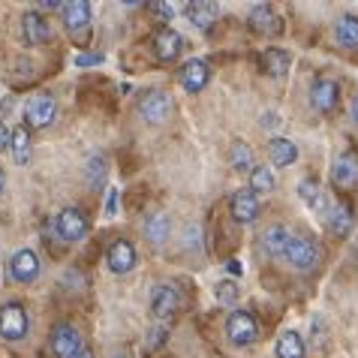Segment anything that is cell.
Returning <instances> with one entry per match:
<instances>
[{
	"mask_svg": "<svg viewBox=\"0 0 358 358\" xmlns=\"http://www.w3.org/2000/svg\"><path fill=\"white\" fill-rule=\"evenodd\" d=\"M3 184H6V175H3V169H0V193H3Z\"/></svg>",
	"mask_w": 358,
	"mask_h": 358,
	"instance_id": "obj_41",
	"label": "cell"
},
{
	"mask_svg": "<svg viewBox=\"0 0 358 358\" xmlns=\"http://www.w3.org/2000/svg\"><path fill=\"white\" fill-rule=\"evenodd\" d=\"M247 24H250V31L259 34V36H280L283 34V18L268 3H256L250 9V15H247Z\"/></svg>",
	"mask_w": 358,
	"mask_h": 358,
	"instance_id": "obj_8",
	"label": "cell"
},
{
	"mask_svg": "<svg viewBox=\"0 0 358 358\" xmlns=\"http://www.w3.org/2000/svg\"><path fill=\"white\" fill-rule=\"evenodd\" d=\"M259 64H262V73L265 76H271V78H283L286 73H289V66H292V55L286 52V48H265L262 57H259Z\"/></svg>",
	"mask_w": 358,
	"mask_h": 358,
	"instance_id": "obj_18",
	"label": "cell"
},
{
	"mask_svg": "<svg viewBox=\"0 0 358 358\" xmlns=\"http://www.w3.org/2000/svg\"><path fill=\"white\" fill-rule=\"evenodd\" d=\"M310 103H313L316 112L331 115L337 108V103H341V85H337L334 78H320V82H313Z\"/></svg>",
	"mask_w": 358,
	"mask_h": 358,
	"instance_id": "obj_11",
	"label": "cell"
},
{
	"mask_svg": "<svg viewBox=\"0 0 358 358\" xmlns=\"http://www.w3.org/2000/svg\"><path fill=\"white\" fill-rule=\"evenodd\" d=\"M184 52V39L178 31H172V27H163V31H157L154 34V55H157V61H163V64H172L178 61Z\"/></svg>",
	"mask_w": 358,
	"mask_h": 358,
	"instance_id": "obj_12",
	"label": "cell"
},
{
	"mask_svg": "<svg viewBox=\"0 0 358 358\" xmlns=\"http://www.w3.org/2000/svg\"><path fill=\"white\" fill-rule=\"evenodd\" d=\"M138 115H142L145 124H163L172 115V96L160 87H151V91L138 96Z\"/></svg>",
	"mask_w": 358,
	"mask_h": 358,
	"instance_id": "obj_5",
	"label": "cell"
},
{
	"mask_svg": "<svg viewBox=\"0 0 358 358\" xmlns=\"http://www.w3.org/2000/svg\"><path fill=\"white\" fill-rule=\"evenodd\" d=\"M27 331H31V316H27V310L22 304H6L0 307V337L9 343H18L24 341Z\"/></svg>",
	"mask_w": 358,
	"mask_h": 358,
	"instance_id": "obj_3",
	"label": "cell"
},
{
	"mask_svg": "<svg viewBox=\"0 0 358 358\" xmlns=\"http://www.w3.org/2000/svg\"><path fill=\"white\" fill-rule=\"evenodd\" d=\"M9 274H13L15 283H34L39 277V259L34 250H18L9 259Z\"/></svg>",
	"mask_w": 358,
	"mask_h": 358,
	"instance_id": "obj_13",
	"label": "cell"
},
{
	"mask_svg": "<svg viewBox=\"0 0 358 358\" xmlns=\"http://www.w3.org/2000/svg\"><path fill=\"white\" fill-rule=\"evenodd\" d=\"M289 241H292V232L286 226H268L262 238H259V244H262V250L268 256H274V259H280V256H286V250H289Z\"/></svg>",
	"mask_w": 358,
	"mask_h": 358,
	"instance_id": "obj_15",
	"label": "cell"
},
{
	"mask_svg": "<svg viewBox=\"0 0 358 358\" xmlns=\"http://www.w3.org/2000/svg\"><path fill=\"white\" fill-rule=\"evenodd\" d=\"M274 190V172L268 166H253L250 172V193H271Z\"/></svg>",
	"mask_w": 358,
	"mask_h": 358,
	"instance_id": "obj_30",
	"label": "cell"
},
{
	"mask_svg": "<svg viewBox=\"0 0 358 358\" xmlns=\"http://www.w3.org/2000/svg\"><path fill=\"white\" fill-rule=\"evenodd\" d=\"M286 259H289V265L298 268V271H313V268L320 265V259H322V247L310 235H292L289 250H286Z\"/></svg>",
	"mask_w": 358,
	"mask_h": 358,
	"instance_id": "obj_1",
	"label": "cell"
},
{
	"mask_svg": "<svg viewBox=\"0 0 358 358\" xmlns=\"http://www.w3.org/2000/svg\"><path fill=\"white\" fill-rule=\"evenodd\" d=\"M229 211H232V217L238 223H253L256 217H259V196L250 193V190H241L232 196V202H229Z\"/></svg>",
	"mask_w": 358,
	"mask_h": 358,
	"instance_id": "obj_16",
	"label": "cell"
},
{
	"mask_svg": "<svg viewBox=\"0 0 358 358\" xmlns=\"http://www.w3.org/2000/svg\"><path fill=\"white\" fill-rule=\"evenodd\" d=\"M208 78H211V69H208V64L202 61V57H190V61L181 66V85H184V91H190V94L205 91Z\"/></svg>",
	"mask_w": 358,
	"mask_h": 358,
	"instance_id": "obj_14",
	"label": "cell"
},
{
	"mask_svg": "<svg viewBox=\"0 0 358 358\" xmlns=\"http://www.w3.org/2000/svg\"><path fill=\"white\" fill-rule=\"evenodd\" d=\"M106 172H108V166H106V157L103 154H96L87 160V184L96 190V184H103L106 181Z\"/></svg>",
	"mask_w": 358,
	"mask_h": 358,
	"instance_id": "obj_32",
	"label": "cell"
},
{
	"mask_svg": "<svg viewBox=\"0 0 358 358\" xmlns=\"http://www.w3.org/2000/svg\"><path fill=\"white\" fill-rule=\"evenodd\" d=\"M22 36L27 45H43L52 36V27H48V18H43L39 13H24L22 15Z\"/></svg>",
	"mask_w": 358,
	"mask_h": 358,
	"instance_id": "obj_17",
	"label": "cell"
},
{
	"mask_svg": "<svg viewBox=\"0 0 358 358\" xmlns=\"http://www.w3.org/2000/svg\"><path fill=\"white\" fill-rule=\"evenodd\" d=\"M9 136H13V130H9V127L0 121V154H3L6 148H9Z\"/></svg>",
	"mask_w": 358,
	"mask_h": 358,
	"instance_id": "obj_36",
	"label": "cell"
},
{
	"mask_svg": "<svg viewBox=\"0 0 358 358\" xmlns=\"http://www.w3.org/2000/svg\"><path fill=\"white\" fill-rule=\"evenodd\" d=\"M115 208H117V190L108 193V214H115Z\"/></svg>",
	"mask_w": 358,
	"mask_h": 358,
	"instance_id": "obj_37",
	"label": "cell"
},
{
	"mask_svg": "<svg viewBox=\"0 0 358 358\" xmlns=\"http://www.w3.org/2000/svg\"><path fill=\"white\" fill-rule=\"evenodd\" d=\"M331 184L337 190H352L358 184V163L352 157H337L331 163Z\"/></svg>",
	"mask_w": 358,
	"mask_h": 358,
	"instance_id": "obj_20",
	"label": "cell"
},
{
	"mask_svg": "<svg viewBox=\"0 0 358 358\" xmlns=\"http://www.w3.org/2000/svg\"><path fill=\"white\" fill-rule=\"evenodd\" d=\"M187 18H190V24L199 27V31H208L217 15H220V9H217V3H205V0H196V3H187Z\"/></svg>",
	"mask_w": 358,
	"mask_h": 358,
	"instance_id": "obj_23",
	"label": "cell"
},
{
	"mask_svg": "<svg viewBox=\"0 0 358 358\" xmlns=\"http://www.w3.org/2000/svg\"><path fill=\"white\" fill-rule=\"evenodd\" d=\"M274 355L277 358H304V341L301 334L286 328V331L277 334V343H274Z\"/></svg>",
	"mask_w": 358,
	"mask_h": 358,
	"instance_id": "obj_24",
	"label": "cell"
},
{
	"mask_svg": "<svg viewBox=\"0 0 358 358\" xmlns=\"http://www.w3.org/2000/svg\"><path fill=\"white\" fill-rule=\"evenodd\" d=\"M76 358H96V355H94V352H91V350H82V352H78V355H76Z\"/></svg>",
	"mask_w": 358,
	"mask_h": 358,
	"instance_id": "obj_40",
	"label": "cell"
},
{
	"mask_svg": "<svg viewBox=\"0 0 358 358\" xmlns=\"http://www.w3.org/2000/svg\"><path fill=\"white\" fill-rule=\"evenodd\" d=\"M48 346H52V352H55L57 358H76L78 352L85 350V346H82V334H78L69 322H57V325L52 328Z\"/></svg>",
	"mask_w": 358,
	"mask_h": 358,
	"instance_id": "obj_7",
	"label": "cell"
},
{
	"mask_svg": "<svg viewBox=\"0 0 358 358\" xmlns=\"http://www.w3.org/2000/svg\"><path fill=\"white\" fill-rule=\"evenodd\" d=\"M268 157L277 169H289L292 163H298V145L292 138H283V136H274L268 142Z\"/></svg>",
	"mask_w": 358,
	"mask_h": 358,
	"instance_id": "obj_19",
	"label": "cell"
},
{
	"mask_svg": "<svg viewBox=\"0 0 358 358\" xmlns=\"http://www.w3.org/2000/svg\"><path fill=\"white\" fill-rule=\"evenodd\" d=\"M169 232H172V220H169L166 211H154L145 220V235H148V241L151 244H163L169 238Z\"/></svg>",
	"mask_w": 358,
	"mask_h": 358,
	"instance_id": "obj_26",
	"label": "cell"
},
{
	"mask_svg": "<svg viewBox=\"0 0 358 358\" xmlns=\"http://www.w3.org/2000/svg\"><path fill=\"white\" fill-rule=\"evenodd\" d=\"M166 337H169L166 328H163V325H154L151 331H148V341H145V346H148V350H160V346L166 343Z\"/></svg>",
	"mask_w": 358,
	"mask_h": 358,
	"instance_id": "obj_33",
	"label": "cell"
},
{
	"mask_svg": "<svg viewBox=\"0 0 358 358\" xmlns=\"http://www.w3.org/2000/svg\"><path fill=\"white\" fill-rule=\"evenodd\" d=\"M334 34H337V43L343 48H358V15H352V13L341 15Z\"/></svg>",
	"mask_w": 358,
	"mask_h": 358,
	"instance_id": "obj_27",
	"label": "cell"
},
{
	"mask_svg": "<svg viewBox=\"0 0 358 358\" xmlns=\"http://www.w3.org/2000/svg\"><path fill=\"white\" fill-rule=\"evenodd\" d=\"M178 307H181V295H178L175 286L169 283H160L151 289V313L154 320H169V316L178 313Z\"/></svg>",
	"mask_w": 358,
	"mask_h": 358,
	"instance_id": "obj_9",
	"label": "cell"
},
{
	"mask_svg": "<svg viewBox=\"0 0 358 358\" xmlns=\"http://www.w3.org/2000/svg\"><path fill=\"white\" fill-rule=\"evenodd\" d=\"M229 271H232V274H241V271H244V268H241V265H238V262H229Z\"/></svg>",
	"mask_w": 358,
	"mask_h": 358,
	"instance_id": "obj_39",
	"label": "cell"
},
{
	"mask_svg": "<svg viewBox=\"0 0 358 358\" xmlns=\"http://www.w3.org/2000/svg\"><path fill=\"white\" fill-rule=\"evenodd\" d=\"M298 196H301L304 202L313 208V211L325 214V193H322V187L316 184V181H310V178H304V181L298 184Z\"/></svg>",
	"mask_w": 358,
	"mask_h": 358,
	"instance_id": "obj_29",
	"label": "cell"
},
{
	"mask_svg": "<svg viewBox=\"0 0 358 358\" xmlns=\"http://www.w3.org/2000/svg\"><path fill=\"white\" fill-rule=\"evenodd\" d=\"M148 9H151V13L160 18V22H172V15H175V6L172 3H151Z\"/></svg>",
	"mask_w": 358,
	"mask_h": 358,
	"instance_id": "obj_34",
	"label": "cell"
},
{
	"mask_svg": "<svg viewBox=\"0 0 358 358\" xmlns=\"http://www.w3.org/2000/svg\"><path fill=\"white\" fill-rule=\"evenodd\" d=\"M9 151H13V160L18 166H27L31 163V154H34V138H31V130L22 124L15 127L13 136H9Z\"/></svg>",
	"mask_w": 358,
	"mask_h": 358,
	"instance_id": "obj_22",
	"label": "cell"
},
{
	"mask_svg": "<svg viewBox=\"0 0 358 358\" xmlns=\"http://www.w3.org/2000/svg\"><path fill=\"white\" fill-rule=\"evenodd\" d=\"M57 121V99L52 94H36L24 106V124L27 130H48Z\"/></svg>",
	"mask_w": 358,
	"mask_h": 358,
	"instance_id": "obj_2",
	"label": "cell"
},
{
	"mask_svg": "<svg viewBox=\"0 0 358 358\" xmlns=\"http://www.w3.org/2000/svg\"><path fill=\"white\" fill-rule=\"evenodd\" d=\"M87 229H91V223H87L85 211H78V208H64L61 214L55 217V232L61 241H82V238L87 235Z\"/></svg>",
	"mask_w": 358,
	"mask_h": 358,
	"instance_id": "obj_6",
	"label": "cell"
},
{
	"mask_svg": "<svg viewBox=\"0 0 358 358\" xmlns=\"http://www.w3.org/2000/svg\"><path fill=\"white\" fill-rule=\"evenodd\" d=\"M350 115H352V124L358 127V96L352 99V112H350Z\"/></svg>",
	"mask_w": 358,
	"mask_h": 358,
	"instance_id": "obj_38",
	"label": "cell"
},
{
	"mask_svg": "<svg viewBox=\"0 0 358 358\" xmlns=\"http://www.w3.org/2000/svg\"><path fill=\"white\" fill-rule=\"evenodd\" d=\"M214 298L220 304H226V307H232L238 298H241V289H238V283L235 280H229V277H223V280H217L214 283Z\"/></svg>",
	"mask_w": 358,
	"mask_h": 358,
	"instance_id": "obj_31",
	"label": "cell"
},
{
	"mask_svg": "<svg viewBox=\"0 0 358 358\" xmlns=\"http://www.w3.org/2000/svg\"><path fill=\"white\" fill-rule=\"evenodd\" d=\"M229 163H232V169H238V172H253V151H250V145L241 142V138H235V142L229 145Z\"/></svg>",
	"mask_w": 358,
	"mask_h": 358,
	"instance_id": "obj_28",
	"label": "cell"
},
{
	"mask_svg": "<svg viewBox=\"0 0 358 358\" xmlns=\"http://www.w3.org/2000/svg\"><path fill=\"white\" fill-rule=\"evenodd\" d=\"M96 64H103V55H99V52H91V55H78V57H76V66H82V69H87V66H96Z\"/></svg>",
	"mask_w": 358,
	"mask_h": 358,
	"instance_id": "obj_35",
	"label": "cell"
},
{
	"mask_svg": "<svg viewBox=\"0 0 358 358\" xmlns=\"http://www.w3.org/2000/svg\"><path fill=\"white\" fill-rule=\"evenodd\" d=\"M226 337L235 346H250L259 341V322L253 320L250 310H232L226 320Z\"/></svg>",
	"mask_w": 358,
	"mask_h": 358,
	"instance_id": "obj_4",
	"label": "cell"
},
{
	"mask_svg": "<svg viewBox=\"0 0 358 358\" xmlns=\"http://www.w3.org/2000/svg\"><path fill=\"white\" fill-rule=\"evenodd\" d=\"M325 223H328V229H331L337 238H346V235L352 232V214H350V208H346L343 202L331 205L325 211Z\"/></svg>",
	"mask_w": 358,
	"mask_h": 358,
	"instance_id": "obj_25",
	"label": "cell"
},
{
	"mask_svg": "<svg viewBox=\"0 0 358 358\" xmlns=\"http://www.w3.org/2000/svg\"><path fill=\"white\" fill-rule=\"evenodd\" d=\"M106 265L112 274H127L133 271L136 265V247L127 241V238H117V241H112V247L106 250Z\"/></svg>",
	"mask_w": 358,
	"mask_h": 358,
	"instance_id": "obj_10",
	"label": "cell"
},
{
	"mask_svg": "<svg viewBox=\"0 0 358 358\" xmlns=\"http://www.w3.org/2000/svg\"><path fill=\"white\" fill-rule=\"evenodd\" d=\"M64 24L66 31H85L91 24V3L87 0H73V3H64Z\"/></svg>",
	"mask_w": 358,
	"mask_h": 358,
	"instance_id": "obj_21",
	"label": "cell"
}]
</instances>
